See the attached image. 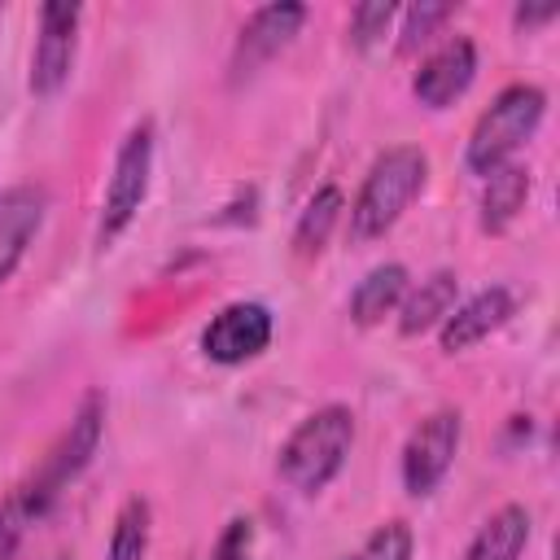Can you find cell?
Returning a JSON list of instances; mask_svg holds the SVG:
<instances>
[{
	"mask_svg": "<svg viewBox=\"0 0 560 560\" xmlns=\"http://www.w3.org/2000/svg\"><path fill=\"white\" fill-rule=\"evenodd\" d=\"M350 446H354V411L346 402H324L311 416H302L293 433L280 442L276 472L289 490L319 494L346 468Z\"/></svg>",
	"mask_w": 560,
	"mask_h": 560,
	"instance_id": "cell-1",
	"label": "cell"
},
{
	"mask_svg": "<svg viewBox=\"0 0 560 560\" xmlns=\"http://www.w3.org/2000/svg\"><path fill=\"white\" fill-rule=\"evenodd\" d=\"M424 184H429V153L420 144H389L385 153H376L350 201V241L385 236L424 192Z\"/></svg>",
	"mask_w": 560,
	"mask_h": 560,
	"instance_id": "cell-2",
	"label": "cell"
},
{
	"mask_svg": "<svg viewBox=\"0 0 560 560\" xmlns=\"http://www.w3.org/2000/svg\"><path fill=\"white\" fill-rule=\"evenodd\" d=\"M101 433H105V394L101 389H88L83 402L74 407L70 424L57 433V442L44 451V459L35 464V472L18 486L31 516L44 521L52 512V503L70 490V481L83 477V468L92 464L96 446H101Z\"/></svg>",
	"mask_w": 560,
	"mask_h": 560,
	"instance_id": "cell-3",
	"label": "cell"
},
{
	"mask_svg": "<svg viewBox=\"0 0 560 560\" xmlns=\"http://www.w3.org/2000/svg\"><path fill=\"white\" fill-rule=\"evenodd\" d=\"M547 114V92L538 83H508L472 122L468 144H464V166L472 175H490L508 162H516V153L525 149V140L542 127Z\"/></svg>",
	"mask_w": 560,
	"mask_h": 560,
	"instance_id": "cell-4",
	"label": "cell"
},
{
	"mask_svg": "<svg viewBox=\"0 0 560 560\" xmlns=\"http://www.w3.org/2000/svg\"><path fill=\"white\" fill-rule=\"evenodd\" d=\"M149 179H153V122L140 118L136 127H127V136L114 149V166H109V184L96 219V249H109L136 223L149 197Z\"/></svg>",
	"mask_w": 560,
	"mask_h": 560,
	"instance_id": "cell-5",
	"label": "cell"
},
{
	"mask_svg": "<svg viewBox=\"0 0 560 560\" xmlns=\"http://www.w3.org/2000/svg\"><path fill=\"white\" fill-rule=\"evenodd\" d=\"M459 438H464V416L455 407L429 411L407 433L402 455H398V477H402V490L411 499H424L446 481V472H451V464L459 455Z\"/></svg>",
	"mask_w": 560,
	"mask_h": 560,
	"instance_id": "cell-6",
	"label": "cell"
},
{
	"mask_svg": "<svg viewBox=\"0 0 560 560\" xmlns=\"http://www.w3.org/2000/svg\"><path fill=\"white\" fill-rule=\"evenodd\" d=\"M79 22H83L79 4H66V0L39 4V35H35L31 74H26L35 96H57L70 83L74 52H79Z\"/></svg>",
	"mask_w": 560,
	"mask_h": 560,
	"instance_id": "cell-7",
	"label": "cell"
},
{
	"mask_svg": "<svg viewBox=\"0 0 560 560\" xmlns=\"http://www.w3.org/2000/svg\"><path fill=\"white\" fill-rule=\"evenodd\" d=\"M276 337V315L262 302H228L201 328V354L219 368H241L258 359Z\"/></svg>",
	"mask_w": 560,
	"mask_h": 560,
	"instance_id": "cell-8",
	"label": "cell"
},
{
	"mask_svg": "<svg viewBox=\"0 0 560 560\" xmlns=\"http://www.w3.org/2000/svg\"><path fill=\"white\" fill-rule=\"evenodd\" d=\"M477 79V44L468 35H446L411 74V96L424 109H446L455 105Z\"/></svg>",
	"mask_w": 560,
	"mask_h": 560,
	"instance_id": "cell-9",
	"label": "cell"
},
{
	"mask_svg": "<svg viewBox=\"0 0 560 560\" xmlns=\"http://www.w3.org/2000/svg\"><path fill=\"white\" fill-rule=\"evenodd\" d=\"M302 22H306V4H298V0H276V4L254 9L232 48V79L254 74L262 61H271L280 48H289L293 35L302 31Z\"/></svg>",
	"mask_w": 560,
	"mask_h": 560,
	"instance_id": "cell-10",
	"label": "cell"
},
{
	"mask_svg": "<svg viewBox=\"0 0 560 560\" xmlns=\"http://www.w3.org/2000/svg\"><path fill=\"white\" fill-rule=\"evenodd\" d=\"M516 315V298L508 284H490L464 302L451 306V315L438 324V346L446 354H464L472 346H481L490 332H499L508 319Z\"/></svg>",
	"mask_w": 560,
	"mask_h": 560,
	"instance_id": "cell-11",
	"label": "cell"
},
{
	"mask_svg": "<svg viewBox=\"0 0 560 560\" xmlns=\"http://www.w3.org/2000/svg\"><path fill=\"white\" fill-rule=\"evenodd\" d=\"M48 219V188L44 184H9L0 192V289L13 280L18 262L35 245Z\"/></svg>",
	"mask_w": 560,
	"mask_h": 560,
	"instance_id": "cell-12",
	"label": "cell"
},
{
	"mask_svg": "<svg viewBox=\"0 0 560 560\" xmlns=\"http://www.w3.org/2000/svg\"><path fill=\"white\" fill-rule=\"evenodd\" d=\"M455 298H459V276L451 267H438L420 284H407V293H402V302L394 311L398 315V332L402 337H420V332L438 328L451 315Z\"/></svg>",
	"mask_w": 560,
	"mask_h": 560,
	"instance_id": "cell-13",
	"label": "cell"
},
{
	"mask_svg": "<svg viewBox=\"0 0 560 560\" xmlns=\"http://www.w3.org/2000/svg\"><path fill=\"white\" fill-rule=\"evenodd\" d=\"M529 184L534 179H529V166L525 162H508V166L490 171L486 184H481V201H477L481 232H490V236L508 232L516 223V214L525 210V201H529Z\"/></svg>",
	"mask_w": 560,
	"mask_h": 560,
	"instance_id": "cell-14",
	"label": "cell"
},
{
	"mask_svg": "<svg viewBox=\"0 0 560 560\" xmlns=\"http://www.w3.org/2000/svg\"><path fill=\"white\" fill-rule=\"evenodd\" d=\"M529 529H534L529 508L525 503H503L481 521V529L464 547V560H521L525 547H529Z\"/></svg>",
	"mask_w": 560,
	"mask_h": 560,
	"instance_id": "cell-15",
	"label": "cell"
},
{
	"mask_svg": "<svg viewBox=\"0 0 560 560\" xmlns=\"http://www.w3.org/2000/svg\"><path fill=\"white\" fill-rule=\"evenodd\" d=\"M411 284V271L402 262H376L372 271H363V280L350 289V319L359 328H376L385 315L398 311L402 293Z\"/></svg>",
	"mask_w": 560,
	"mask_h": 560,
	"instance_id": "cell-16",
	"label": "cell"
},
{
	"mask_svg": "<svg viewBox=\"0 0 560 560\" xmlns=\"http://www.w3.org/2000/svg\"><path fill=\"white\" fill-rule=\"evenodd\" d=\"M341 210H346V197H341L337 184L315 188V192L306 197V206L298 210V223H293V254H298V258H315V254L328 245V236H332Z\"/></svg>",
	"mask_w": 560,
	"mask_h": 560,
	"instance_id": "cell-17",
	"label": "cell"
},
{
	"mask_svg": "<svg viewBox=\"0 0 560 560\" xmlns=\"http://www.w3.org/2000/svg\"><path fill=\"white\" fill-rule=\"evenodd\" d=\"M149 534H153V508L144 494L122 499L109 542H105V560H144L149 556Z\"/></svg>",
	"mask_w": 560,
	"mask_h": 560,
	"instance_id": "cell-18",
	"label": "cell"
},
{
	"mask_svg": "<svg viewBox=\"0 0 560 560\" xmlns=\"http://www.w3.org/2000/svg\"><path fill=\"white\" fill-rule=\"evenodd\" d=\"M411 547H416L411 525H407V521H385V525H376V529L363 538V547L350 551L346 560H411Z\"/></svg>",
	"mask_w": 560,
	"mask_h": 560,
	"instance_id": "cell-19",
	"label": "cell"
},
{
	"mask_svg": "<svg viewBox=\"0 0 560 560\" xmlns=\"http://www.w3.org/2000/svg\"><path fill=\"white\" fill-rule=\"evenodd\" d=\"M394 18H398V4H389V0H363V4H354L350 9V44L359 52L376 48L385 39V31H389Z\"/></svg>",
	"mask_w": 560,
	"mask_h": 560,
	"instance_id": "cell-20",
	"label": "cell"
},
{
	"mask_svg": "<svg viewBox=\"0 0 560 560\" xmlns=\"http://www.w3.org/2000/svg\"><path fill=\"white\" fill-rule=\"evenodd\" d=\"M455 13V4H429V0H420V4H411L407 13H402V31H398V52H416V48H424L429 39H433V31L446 22Z\"/></svg>",
	"mask_w": 560,
	"mask_h": 560,
	"instance_id": "cell-21",
	"label": "cell"
},
{
	"mask_svg": "<svg viewBox=\"0 0 560 560\" xmlns=\"http://www.w3.org/2000/svg\"><path fill=\"white\" fill-rule=\"evenodd\" d=\"M31 525H35V516H31L26 499H22V490L13 486L0 499V560H13L18 556V547H22V538H26Z\"/></svg>",
	"mask_w": 560,
	"mask_h": 560,
	"instance_id": "cell-22",
	"label": "cell"
},
{
	"mask_svg": "<svg viewBox=\"0 0 560 560\" xmlns=\"http://www.w3.org/2000/svg\"><path fill=\"white\" fill-rule=\"evenodd\" d=\"M206 560H254V525H249L245 516L228 521Z\"/></svg>",
	"mask_w": 560,
	"mask_h": 560,
	"instance_id": "cell-23",
	"label": "cell"
},
{
	"mask_svg": "<svg viewBox=\"0 0 560 560\" xmlns=\"http://www.w3.org/2000/svg\"><path fill=\"white\" fill-rule=\"evenodd\" d=\"M556 13H560L556 0H547V4H516V9H512V22H516L521 31H534V26L556 22Z\"/></svg>",
	"mask_w": 560,
	"mask_h": 560,
	"instance_id": "cell-24",
	"label": "cell"
},
{
	"mask_svg": "<svg viewBox=\"0 0 560 560\" xmlns=\"http://www.w3.org/2000/svg\"><path fill=\"white\" fill-rule=\"evenodd\" d=\"M57 560H70V556H57Z\"/></svg>",
	"mask_w": 560,
	"mask_h": 560,
	"instance_id": "cell-25",
	"label": "cell"
},
{
	"mask_svg": "<svg viewBox=\"0 0 560 560\" xmlns=\"http://www.w3.org/2000/svg\"><path fill=\"white\" fill-rule=\"evenodd\" d=\"M0 13H4V9H0Z\"/></svg>",
	"mask_w": 560,
	"mask_h": 560,
	"instance_id": "cell-26",
	"label": "cell"
}]
</instances>
